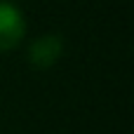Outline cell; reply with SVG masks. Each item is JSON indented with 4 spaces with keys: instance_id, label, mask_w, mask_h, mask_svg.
Instances as JSON below:
<instances>
[{
    "instance_id": "obj_2",
    "label": "cell",
    "mask_w": 134,
    "mask_h": 134,
    "mask_svg": "<svg viewBox=\"0 0 134 134\" xmlns=\"http://www.w3.org/2000/svg\"><path fill=\"white\" fill-rule=\"evenodd\" d=\"M61 52H64V40L59 35H54V33H47V35H42V38L31 42L28 61L35 68H49V66H54L59 61Z\"/></svg>"
},
{
    "instance_id": "obj_1",
    "label": "cell",
    "mask_w": 134,
    "mask_h": 134,
    "mask_svg": "<svg viewBox=\"0 0 134 134\" xmlns=\"http://www.w3.org/2000/svg\"><path fill=\"white\" fill-rule=\"evenodd\" d=\"M26 33V21L21 16V12L9 5V2H0V49H14L21 38Z\"/></svg>"
}]
</instances>
